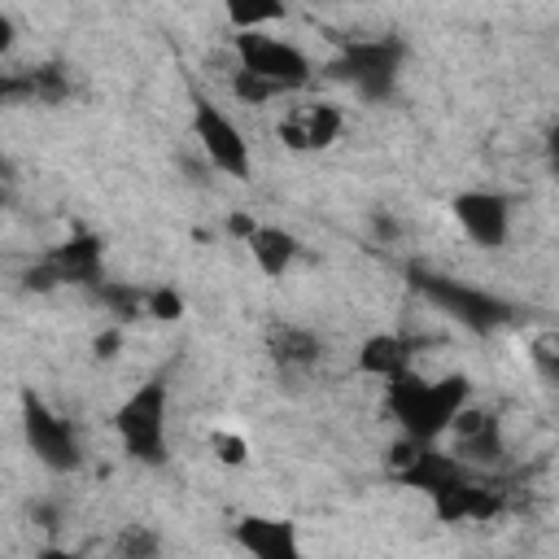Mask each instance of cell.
<instances>
[{"label": "cell", "mask_w": 559, "mask_h": 559, "mask_svg": "<svg viewBox=\"0 0 559 559\" xmlns=\"http://www.w3.org/2000/svg\"><path fill=\"white\" fill-rule=\"evenodd\" d=\"M415 288H419L428 301H437L441 310H450V314H454L463 328H472V332H489V328H498V323L511 314V306H507V301H498L493 293L467 288V284L445 280V275L415 271Z\"/></svg>", "instance_id": "4"}, {"label": "cell", "mask_w": 559, "mask_h": 559, "mask_svg": "<svg viewBox=\"0 0 559 559\" xmlns=\"http://www.w3.org/2000/svg\"><path fill=\"white\" fill-rule=\"evenodd\" d=\"M266 345H271V358H275L280 367H288V371L319 362V336L306 332V328H288V323H284V328H271Z\"/></svg>", "instance_id": "15"}, {"label": "cell", "mask_w": 559, "mask_h": 559, "mask_svg": "<svg viewBox=\"0 0 559 559\" xmlns=\"http://www.w3.org/2000/svg\"><path fill=\"white\" fill-rule=\"evenodd\" d=\"M249 249H253V258H258V266L266 275H284L288 262H293V253H297V240L288 231H280V227H258L249 236Z\"/></svg>", "instance_id": "17"}, {"label": "cell", "mask_w": 559, "mask_h": 559, "mask_svg": "<svg viewBox=\"0 0 559 559\" xmlns=\"http://www.w3.org/2000/svg\"><path fill=\"white\" fill-rule=\"evenodd\" d=\"M341 135V109L336 105H301L280 122V140L297 153L328 148Z\"/></svg>", "instance_id": "9"}, {"label": "cell", "mask_w": 559, "mask_h": 559, "mask_svg": "<svg viewBox=\"0 0 559 559\" xmlns=\"http://www.w3.org/2000/svg\"><path fill=\"white\" fill-rule=\"evenodd\" d=\"M0 96L4 100H22L26 96V100H39V105H57V100L70 96V79H66L61 66H35L26 74H9L0 83Z\"/></svg>", "instance_id": "12"}, {"label": "cell", "mask_w": 559, "mask_h": 559, "mask_svg": "<svg viewBox=\"0 0 559 559\" xmlns=\"http://www.w3.org/2000/svg\"><path fill=\"white\" fill-rule=\"evenodd\" d=\"M223 9L236 31H258L275 17H284V0H223Z\"/></svg>", "instance_id": "18"}, {"label": "cell", "mask_w": 559, "mask_h": 559, "mask_svg": "<svg viewBox=\"0 0 559 559\" xmlns=\"http://www.w3.org/2000/svg\"><path fill=\"white\" fill-rule=\"evenodd\" d=\"M397 66H402V44L397 39H358L328 70H332V79L349 83L358 96L384 100L397 83Z\"/></svg>", "instance_id": "3"}, {"label": "cell", "mask_w": 559, "mask_h": 559, "mask_svg": "<svg viewBox=\"0 0 559 559\" xmlns=\"http://www.w3.org/2000/svg\"><path fill=\"white\" fill-rule=\"evenodd\" d=\"M459 450H463L467 459H480V463L498 459V450H502V441H498V424L489 419L480 432H472V437H459Z\"/></svg>", "instance_id": "21"}, {"label": "cell", "mask_w": 559, "mask_h": 559, "mask_svg": "<svg viewBox=\"0 0 559 559\" xmlns=\"http://www.w3.org/2000/svg\"><path fill=\"white\" fill-rule=\"evenodd\" d=\"M528 354H533V367H537L550 384H559V332H542Z\"/></svg>", "instance_id": "22"}, {"label": "cell", "mask_w": 559, "mask_h": 559, "mask_svg": "<svg viewBox=\"0 0 559 559\" xmlns=\"http://www.w3.org/2000/svg\"><path fill=\"white\" fill-rule=\"evenodd\" d=\"M144 310H148L153 319H179V314H183V297H179L175 288H153L148 301H144Z\"/></svg>", "instance_id": "23"}, {"label": "cell", "mask_w": 559, "mask_h": 559, "mask_svg": "<svg viewBox=\"0 0 559 559\" xmlns=\"http://www.w3.org/2000/svg\"><path fill=\"white\" fill-rule=\"evenodd\" d=\"M450 210H454L459 227H463L476 245L498 249V245L507 240V201H502L498 192H459Z\"/></svg>", "instance_id": "8"}, {"label": "cell", "mask_w": 559, "mask_h": 559, "mask_svg": "<svg viewBox=\"0 0 559 559\" xmlns=\"http://www.w3.org/2000/svg\"><path fill=\"white\" fill-rule=\"evenodd\" d=\"M432 507H437V515L445 524H454V520H489V515H498V493L476 489V485H467L459 476V480H450V485H441L432 493Z\"/></svg>", "instance_id": "11"}, {"label": "cell", "mask_w": 559, "mask_h": 559, "mask_svg": "<svg viewBox=\"0 0 559 559\" xmlns=\"http://www.w3.org/2000/svg\"><path fill=\"white\" fill-rule=\"evenodd\" d=\"M92 288H96V297L109 306V314H118L122 323H127V319H135V314H140V306L148 301V293H140V288H131V284H114V280H96Z\"/></svg>", "instance_id": "19"}, {"label": "cell", "mask_w": 559, "mask_h": 559, "mask_svg": "<svg viewBox=\"0 0 559 559\" xmlns=\"http://www.w3.org/2000/svg\"><path fill=\"white\" fill-rule=\"evenodd\" d=\"M546 157H550V170H555V179H559V127H555L550 140H546Z\"/></svg>", "instance_id": "28"}, {"label": "cell", "mask_w": 559, "mask_h": 559, "mask_svg": "<svg viewBox=\"0 0 559 559\" xmlns=\"http://www.w3.org/2000/svg\"><path fill=\"white\" fill-rule=\"evenodd\" d=\"M52 266L61 271V284H96L100 280V240L79 231L70 236L66 245H57L52 253Z\"/></svg>", "instance_id": "13"}, {"label": "cell", "mask_w": 559, "mask_h": 559, "mask_svg": "<svg viewBox=\"0 0 559 559\" xmlns=\"http://www.w3.org/2000/svg\"><path fill=\"white\" fill-rule=\"evenodd\" d=\"M397 480L402 485H411V489H424V493H437L441 485H450V480H459V463L450 459V454H437V450H419V459L415 463H406L402 472H397Z\"/></svg>", "instance_id": "16"}, {"label": "cell", "mask_w": 559, "mask_h": 559, "mask_svg": "<svg viewBox=\"0 0 559 559\" xmlns=\"http://www.w3.org/2000/svg\"><path fill=\"white\" fill-rule=\"evenodd\" d=\"M231 92L245 100V105H262V100H271V96H280L284 87L280 83H271V79H262V74H253V70H236V79H231Z\"/></svg>", "instance_id": "20"}, {"label": "cell", "mask_w": 559, "mask_h": 559, "mask_svg": "<svg viewBox=\"0 0 559 559\" xmlns=\"http://www.w3.org/2000/svg\"><path fill=\"white\" fill-rule=\"evenodd\" d=\"M114 428L127 445V454L144 459V463H162L166 459V380H148L140 384L114 415Z\"/></svg>", "instance_id": "2"}, {"label": "cell", "mask_w": 559, "mask_h": 559, "mask_svg": "<svg viewBox=\"0 0 559 559\" xmlns=\"http://www.w3.org/2000/svg\"><path fill=\"white\" fill-rule=\"evenodd\" d=\"M236 52H240V66H245V70H253V74L280 83L284 92H293V87H301V83L310 79V61H306L293 44H284V39H275V35L240 31Z\"/></svg>", "instance_id": "6"}, {"label": "cell", "mask_w": 559, "mask_h": 559, "mask_svg": "<svg viewBox=\"0 0 559 559\" xmlns=\"http://www.w3.org/2000/svg\"><path fill=\"white\" fill-rule=\"evenodd\" d=\"M22 428H26V441H31V450L39 454L44 467H52V472H70V467H79V441H74V428H70L61 415H52L31 389L22 393Z\"/></svg>", "instance_id": "5"}, {"label": "cell", "mask_w": 559, "mask_h": 559, "mask_svg": "<svg viewBox=\"0 0 559 559\" xmlns=\"http://www.w3.org/2000/svg\"><path fill=\"white\" fill-rule=\"evenodd\" d=\"M122 550H127V555H153L157 542H153L148 533H127V537H122Z\"/></svg>", "instance_id": "25"}, {"label": "cell", "mask_w": 559, "mask_h": 559, "mask_svg": "<svg viewBox=\"0 0 559 559\" xmlns=\"http://www.w3.org/2000/svg\"><path fill=\"white\" fill-rule=\"evenodd\" d=\"M227 231H231V236H240V240H249V236L258 231V223H253L249 214H231V218H227Z\"/></svg>", "instance_id": "26"}, {"label": "cell", "mask_w": 559, "mask_h": 559, "mask_svg": "<svg viewBox=\"0 0 559 559\" xmlns=\"http://www.w3.org/2000/svg\"><path fill=\"white\" fill-rule=\"evenodd\" d=\"M214 450H218V459L223 463H245L249 459V441L245 437H236V432H214Z\"/></svg>", "instance_id": "24"}, {"label": "cell", "mask_w": 559, "mask_h": 559, "mask_svg": "<svg viewBox=\"0 0 559 559\" xmlns=\"http://www.w3.org/2000/svg\"><path fill=\"white\" fill-rule=\"evenodd\" d=\"M96 354H100V358H114V354H118V332H100V336H96Z\"/></svg>", "instance_id": "27"}, {"label": "cell", "mask_w": 559, "mask_h": 559, "mask_svg": "<svg viewBox=\"0 0 559 559\" xmlns=\"http://www.w3.org/2000/svg\"><path fill=\"white\" fill-rule=\"evenodd\" d=\"M358 371L376 376V380H393V376L411 371V345L402 336H393V332L367 336L362 349H358Z\"/></svg>", "instance_id": "14"}, {"label": "cell", "mask_w": 559, "mask_h": 559, "mask_svg": "<svg viewBox=\"0 0 559 559\" xmlns=\"http://www.w3.org/2000/svg\"><path fill=\"white\" fill-rule=\"evenodd\" d=\"M192 131H197L201 148L210 153V162H214L218 170H227V175H236V179L249 175V144H245V135L236 131V122H231L227 114H218L214 105L197 100V109H192Z\"/></svg>", "instance_id": "7"}, {"label": "cell", "mask_w": 559, "mask_h": 559, "mask_svg": "<svg viewBox=\"0 0 559 559\" xmlns=\"http://www.w3.org/2000/svg\"><path fill=\"white\" fill-rule=\"evenodd\" d=\"M236 542L258 555V559H297V537L288 520H262V515H245L236 524Z\"/></svg>", "instance_id": "10"}, {"label": "cell", "mask_w": 559, "mask_h": 559, "mask_svg": "<svg viewBox=\"0 0 559 559\" xmlns=\"http://www.w3.org/2000/svg\"><path fill=\"white\" fill-rule=\"evenodd\" d=\"M389 384V411L393 419L419 437V441H432L437 432L450 428L454 411L467 402V380L463 376H445V380H419L411 371L384 380Z\"/></svg>", "instance_id": "1"}]
</instances>
